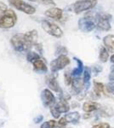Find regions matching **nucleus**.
Here are the masks:
<instances>
[{"label":"nucleus","mask_w":114,"mask_h":128,"mask_svg":"<svg viewBox=\"0 0 114 128\" xmlns=\"http://www.w3.org/2000/svg\"><path fill=\"white\" fill-rule=\"evenodd\" d=\"M17 22V16L14 13V10H6V12L0 18V28L3 29H9L15 25Z\"/></svg>","instance_id":"f257e3e1"},{"label":"nucleus","mask_w":114,"mask_h":128,"mask_svg":"<svg viewBox=\"0 0 114 128\" xmlns=\"http://www.w3.org/2000/svg\"><path fill=\"white\" fill-rule=\"evenodd\" d=\"M10 42H11L13 48L16 51H18V52H23V51L28 50L31 48V46H32L28 43H26V41L25 40L24 38V34H18L14 35L11 38Z\"/></svg>","instance_id":"f03ea898"},{"label":"nucleus","mask_w":114,"mask_h":128,"mask_svg":"<svg viewBox=\"0 0 114 128\" xmlns=\"http://www.w3.org/2000/svg\"><path fill=\"white\" fill-rule=\"evenodd\" d=\"M41 25H42L43 29L51 36L55 37V38H61L63 35V31L61 30V28L54 22L44 20L41 22Z\"/></svg>","instance_id":"7ed1b4c3"},{"label":"nucleus","mask_w":114,"mask_h":128,"mask_svg":"<svg viewBox=\"0 0 114 128\" xmlns=\"http://www.w3.org/2000/svg\"><path fill=\"white\" fill-rule=\"evenodd\" d=\"M9 4L16 10L24 12L27 15H32L36 12V8L26 3L23 0H9Z\"/></svg>","instance_id":"20e7f679"},{"label":"nucleus","mask_w":114,"mask_h":128,"mask_svg":"<svg viewBox=\"0 0 114 128\" xmlns=\"http://www.w3.org/2000/svg\"><path fill=\"white\" fill-rule=\"evenodd\" d=\"M97 0H78L73 4V11L76 14L82 13L86 10H90L95 7Z\"/></svg>","instance_id":"39448f33"},{"label":"nucleus","mask_w":114,"mask_h":128,"mask_svg":"<svg viewBox=\"0 0 114 128\" xmlns=\"http://www.w3.org/2000/svg\"><path fill=\"white\" fill-rule=\"evenodd\" d=\"M70 59L66 55H61L57 57L55 60L51 62L50 68L53 73H56L60 70L65 68L67 65L70 64Z\"/></svg>","instance_id":"423d86ee"},{"label":"nucleus","mask_w":114,"mask_h":128,"mask_svg":"<svg viewBox=\"0 0 114 128\" xmlns=\"http://www.w3.org/2000/svg\"><path fill=\"white\" fill-rule=\"evenodd\" d=\"M78 28L81 31L84 32H90L95 28V23L93 20V17L85 16L84 18H81L78 20Z\"/></svg>","instance_id":"0eeeda50"},{"label":"nucleus","mask_w":114,"mask_h":128,"mask_svg":"<svg viewBox=\"0 0 114 128\" xmlns=\"http://www.w3.org/2000/svg\"><path fill=\"white\" fill-rule=\"evenodd\" d=\"M41 99L44 107H51L55 104V96L49 89H44L41 93Z\"/></svg>","instance_id":"6e6552de"},{"label":"nucleus","mask_w":114,"mask_h":128,"mask_svg":"<svg viewBox=\"0 0 114 128\" xmlns=\"http://www.w3.org/2000/svg\"><path fill=\"white\" fill-rule=\"evenodd\" d=\"M112 16L110 15H102L99 17L98 22H97V28L101 31H109L111 29V24H110V20H111Z\"/></svg>","instance_id":"1a4fd4ad"},{"label":"nucleus","mask_w":114,"mask_h":128,"mask_svg":"<svg viewBox=\"0 0 114 128\" xmlns=\"http://www.w3.org/2000/svg\"><path fill=\"white\" fill-rule=\"evenodd\" d=\"M84 88H85V84L84 82V80H82L80 77H77L72 79V90L75 93V95L80 94Z\"/></svg>","instance_id":"9d476101"},{"label":"nucleus","mask_w":114,"mask_h":128,"mask_svg":"<svg viewBox=\"0 0 114 128\" xmlns=\"http://www.w3.org/2000/svg\"><path fill=\"white\" fill-rule=\"evenodd\" d=\"M44 15L46 16L47 17L60 20L62 18V16H63V10L61 9H60V8L53 7V8H50V9L47 10L46 11H45Z\"/></svg>","instance_id":"9b49d317"},{"label":"nucleus","mask_w":114,"mask_h":128,"mask_svg":"<svg viewBox=\"0 0 114 128\" xmlns=\"http://www.w3.org/2000/svg\"><path fill=\"white\" fill-rule=\"evenodd\" d=\"M46 84L49 86L50 90H54L55 92H61V87H60V84L56 80V78L54 75H49L46 78Z\"/></svg>","instance_id":"f8f14e48"},{"label":"nucleus","mask_w":114,"mask_h":128,"mask_svg":"<svg viewBox=\"0 0 114 128\" xmlns=\"http://www.w3.org/2000/svg\"><path fill=\"white\" fill-rule=\"evenodd\" d=\"M101 108V104L94 101H88L83 104V110L85 113H91L99 110Z\"/></svg>","instance_id":"ddd939ff"},{"label":"nucleus","mask_w":114,"mask_h":128,"mask_svg":"<svg viewBox=\"0 0 114 128\" xmlns=\"http://www.w3.org/2000/svg\"><path fill=\"white\" fill-rule=\"evenodd\" d=\"M103 44L109 53L114 54V35L108 34L103 38Z\"/></svg>","instance_id":"4468645a"},{"label":"nucleus","mask_w":114,"mask_h":128,"mask_svg":"<svg viewBox=\"0 0 114 128\" xmlns=\"http://www.w3.org/2000/svg\"><path fill=\"white\" fill-rule=\"evenodd\" d=\"M38 31L37 30H32L29 31V32H26V34H24V38L25 40L26 41V43H28L30 45H33L36 44V41L38 40Z\"/></svg>","instance_id":"2eb2a0df"},{"label":"nucleus","mask_w":114,"mask_h":128,"mask_svg":"<svg viewBox=\"0 0 114 128\" xmlns=\"http://www.w3.org/2000/svg\"><path fill=\"white\" fill-rule=\"evenodd\" d=\"M75 61L77 62V63H78V67L75 68L72 71V75L73 78H77V77H80L81 74H84V64H83L82 61L79 60L78 58H77V57H74L73 58Z\"/></svg>","instance_id":"dca6fc26"},{"label":"nucleus","mask_w":114,"mask_h":128,"mask_svg":"<svg viewBox=\"0 0 114 128\" xmlns=\"http://www.w3.org/2000/svg\"><path fill=\"white\" fill-rule=\"evenodd\" d=\"M55 108H57V110L59 111L60 113H67L68 111L70 110V106L68 104L67 101L63 100V99H61L57 104H55Z\"/></svg>","instance_id":"f3484780"},{"label":"nucleus","mask_w":114,"mask_h":128,"mask_svg":"<svg viewBox=\"0 0 114 128\" xmlns=\"http://www.w3.org/2000/svg\"><path fill=\"white\" fill-rule=\"evenodd\" d=\"M32 65H33V69L35 71L39 72V73H46L48 71L46 64H45V62H43V60H37L34 62H32Z\"/></svg>","instance_id":"a211bd4d"},{"label":"nucleus","mask_w":114,"mask_h":128,"mask_svg":"<svg viewBox=\"0 0 114 128\" xmlns=\"http://www.w3.org/2000/svg\"><path fill=\"white\" fill-rule=\"evenodd\" d=\"M93 84H94V90H93V92H94L99 98H101V94L106 92V86L103 83H101V82L95 81V80H94Z\"/></svg>","instance_id":"6ab92c4d"},{"label":"nucleus","mask_w":114,"mask_h":128,"mask_svg":"<svg viewBox=\"0 0 114 128\" xmlns=\"http://www.w3.org/2000/svg\"><path fill=\"white\" fill-rule=\"evenodd\" d=\"M65 118L68 123L77 124L79 121L81 115L78 112H71V113L67 114L65 115Z\"/></svg>","instance_id":"aec40b11"},{"label":"nucleus","mask_w":114,"mask_h":128,"mask_svg":"<svg viewBox=\"0 0 114 128\" xmlns=\"http://www.w3.org/2000/svg\"><path fill=\"white\" fill-rule=\"evenodd\" d=\"M91 73H92V71H91L90 68L86 67L85 68H84V78H83V80H84V84H85V90H88V89L90 88V86Z\"/></svg>","instance_id":"412c9836"},{"label":"nucleus","mask_w":114,"mask_h":128,"mask_svg":"<svg viewBox=\"0 0 114 128\" xmlns=\"http://www.w3.org/2000/svg\"><path fill=\"white\" fill-rule=\"evenodd\" d=\"M109 56V51L107 50L105 46H101L100 50V53H99V59H100V61L102 62H107Z\"/></svg>","instance_id":"4be33fe9"},{"label":"nucleus","mask_w":114,"mask_h":128,"mask_svg":"<svg viewBox=\"0 0 114 128\" xmlns=\"http://www.w3.org/2000/svg\"><path fill=\"white\" fill-rule=\"evenodd\" d=\"M114 114V111L110 107H103L100 108V115L102 117H112Z\"/></svg>","instance_id":"5701e85b"},{"label":"nucleus","mask_w":114,"mask_h":128,"mask_svg":"<svg viewBox=\"0 0 114 128\" xmlns=\"http://www.w3.org/2000/svg\"><path fill=\"white\" fill-rule=\"evenodd\" d=\"M39 58H40L39 55L38 53L34 52V51H29L27 53V55H26V59H27V61L30 62H34L35 61L38 60Z\"/></svg>","instance_id":"b1692460"},{"label":"nucleus","mask_w":114,"mask_h":128,"mask_svg":"<svg viewBox=\"0 0 114 128\" xmlns=\"http://www.w3.org/2000/svg\"><path fill=\"white\" fill-rule=\"evenodd\" d=\"M56 126H57V122L55 120H51L43 122L41 125L40 128H55Z\"/></svg>","instance_id":"393cba45"},{"label":"nucleus","mask_w":114,"mask_h":128,"mask_svg":"<svg viewBox=\"0 0 114 128\" xmlns=\"http://www.w3.org/2000/svg\"><path fill=\"white\" fill-rule=\"evenodd\" d=\"M72 74H70L69 72H67L64 74V80H65V83L67 86H72Z\"/></svg>","instance_id":"a878e982"},{"label":"nucleus","mask_w":114,"mask_h":128,"mask_svg":"<svg viewBox=\"0 0 114 128\" xmlns=\"http://www.w3.org/2000/svg\"><path fill=\"white\" fill-rule=\"evenodd\" d=\"M106 92L109 94L114 95V80L111 81L106 86Z\"/></svg>","instance_id":"bb28decb"},{"label":"nucleus","mask_w":114,"mask_h":128,"mask_svg":"<svg viewBox=\"0 0 114 128\" xmlns=\"http://www.w3.org/2000/svg\"><path fill=\"white\" fill-rule=\"evenodd\" d=\"M50 113H51V114L53 115V117L55 119H59L60 116H61V113L57 110V108H55V104H54L53 106L50 107Z\"/></svg>","instance_id":"cd10ccee"},{"label":"nucleus","mask_w":114,"mask_h":128,"mask_svg":"<svg viewBox=\"0 0 114 128\" xmlns=\"http://www.w3.org/2000/svg\"><path fill=\"white\" fill-rule=\"evenodd\" d=\"M67 123L68 122L67 121L65 117H61V118H60L59 120L57 121V126L59 128H65L67 126Z\"/></svg>","instance_id":"c85d7f7f"},{"label":"nucleus","mask_w":114,"mask_h":128,"mask_svg":"<svg viewBox=\"0 0 114 128\" xmlns=\"http://www.w3.org/2000/svg\"><path fill=\"white\" fill-rule=\"evenodd\" d=\"M102 70H103L102 67H101V66H99V65L93 66V68H91V71L93 72V74H94L95 75H98V74H100Z\"/></svg>","instance_id":"c756f323"},{"label":"nucleus","mask_w":114,"mask_h":128,"mask_svg":"<svg viewBox=\"0 0 114 128\" xmlns=\"http://www.w3.org/2000/svg\"><path fill=\"white\" fill-rule=\"evenodd\" d=\"M92 128H110V125L107 122H101L93 126Z\"/></svg>","instance_id":"7c9ffc66"},{"label":"nucleus","mask_w":114,"mask_h":128,"mask_svg":"<svg viewBox=\"0 0 114 128\" xmlns=\"http://www.w3.org/2000/svg\"><path fill=\"white\" fill-rule=\"evenodd\" d=\"M7 10H8V8H7V5H6L5 4L0 3V18L3 16V15L5 13Z\"/></svg>","instance_id":"2f4dec72"},{"label":"nucleus","mask_w":114,"mask_h":128,"mask_svg":"<svg viewBox=\"0 0 114 128\" xmlns=\"http://www.w3.org/2000/svg\"><path fill=\"white\" fill-rule=\"evenodd\" d=\"M38 1L44 5H53V6L55 5V1H53V0H38Z\"/></svg>","instance_id":"473e14b6"},{"label":"nucleus","mask_w":114,"mask_h":128,"mask_svg":"<svg viewBox=\"0 0 114 128\" xmlns=\"http://www.w3.org/2000/svg\"><path fill=\"white\" fill-rule=\"evenodd\" d=\"M109 80H111V81H113L114 80V65L112 66L111 68V71H110V74H109Z\"/></svg>","instance_id":"72a5a7b5"},{"label":"nucleus","mask_w":114,"mask_h":128,"mask_svg":"<svg viewBox=\"0 0 114 128\" xmlns=\"http://www.w3.org/2000/svg\"><path fill=\"white\" fill-rule=\"evenodd\" d=\"M43 115H38V116H37L36 118L34 119V123H36V124L40 123L41 121H43Z\"/></svg>","instance_id":"f704fd0d"},{"label":"nucleus","mask_w":114,"mask_h":128,"mask_svg":"<svg viewBox=\"0 0 114 128\" xmlns=\"http://www.w3.org/2000/svg\"><path fill=\"white\" fill-rule=\"evenodd\" d=\"M90 117H91L90 113H85L84 114V119H89V118H90Z\"/></svg>","instance_id":"c9c22d12"},{"label":"nucleus","mask_w":114,"mask_h":128,"mask_svg":"<svg viewBox=\"0 0 114 128\" xmlns=\"http://www.w3.org/2000/svg\"><path fill=\"white\" fill-rule=\"evenodd\" d=\"M110 60H111V62L112 63H114V54H113L110 57Z\"/></svg>","instance_id":"e433bc0d"}]
</instances>
